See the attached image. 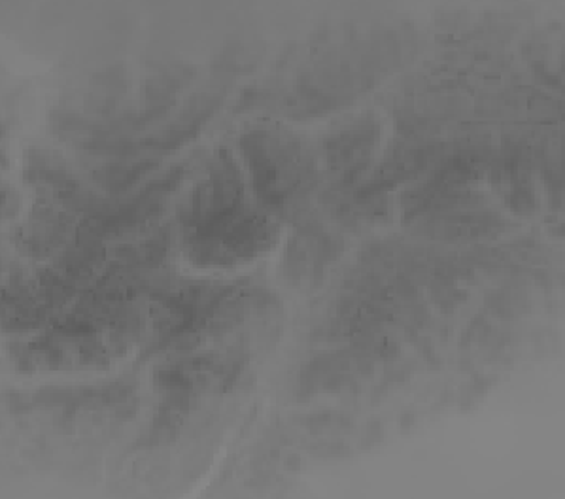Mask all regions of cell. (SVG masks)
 Here are the masks:
<instances>
[{"label":"cell","instance_id":"cell-1","mask_svg":"<svg viewBox=\"0 0 565 499\" xmlns=\"http://www.w3.org/2000/svg\"><path fill=\"white\" fill-rule=\"evenodd\" d=\"M259 203L280 217L301 216L318 184V163L309 146L282 127H256L238 142Z\"/></svg>","mask_w":565,"mask_h":499},{"label":"cell","instance_id":"cell-2","mask_svg":"<svg viewBox=\"0 0 565 499\" xmlns=\"http://www.w3.org/2000/svg\"><path fill=\"white\" fill-rule=\"evenodd\" d=\"M278 233L273 217L246 206L222 224L184 235V250L199 267H237L273 248Z\"/></svg>","mask_w":565,"mask_h":499},{"label":"cell","instance_id":"cell-3","mask_svg":"<svg viewBox=\"0 0 565 499\" xmlns=\"http://www.w3.org/2000/svg\"><path fill=\"white\" fill-rule=\"evenodd\" d=\"M244 182L230 150H217L206 163V178L191 191L178 220L184 235L209 230L244 211Z\"/></svg>","mask_w":565,"mask_h":499},{"label":"cell","instance_id":"cell-4","mask_svg":"<svg viewBox=\"0 0 565 499\" xmlns=\"http://www.w3.org/2000/svg\"><path fill=\"white\" fill-rule=\"evenodd\" d=\"M381 135V124L373 116L352 119L329 132L323 142V158L333 177V190H349L358 178H362L373 163Z\"/></svg>","mask_w":565,"mask_h":499},{"label":"cell","instance_id":"cell-5","mask_svg":"<svg viewBox=\"0 0 565 499\" xmlns=\"http://www.w3.org/2000/svg\"><path fill=\"white\" fill-rule=\"evenodd\" d=\"M341 238L322 230V225L305 224L289 238L282 270L286 283L297 289L320 288L329 265L341 256Z\"/></svg>","mask_w":565,"mask_h":499},{"label":"cell","instance_id":"cell-6","mask_svg":"<svg viewBox=\"0 0 565 499\" xmlns=\"http://www.w3.org/2000/svg\"><path fill=\"white\" fill-rule=\"evenodd\" d=\"M74 217L76 214L65 209L60 201L44 195L34 204L25 224L13 233V244L21 254L33 259H44L55 252L60 254V250L78 230Z\"/></svg>","mask_w":565,"mask_h":499},{"label":"cell","instance_id":"cell-7","mask_svg":"<svg viewBox=\"0 0 565 499\" xmlns=\"http://www.w3.org/2000/svg\"><path fill=\"white\" fill-rule=\"evenodd\" d=\"M135 386L131 382L116 381L110 384L89 387H44L29 395L31 405L42 408H63L65 413H76L82 408L119 407L131 401Z\"/></svg>","mask_w":565,"mask_h":499},{"label":"cell","instance_id":"cell-8","mask_svg":"<svg viewBox=\"0 0 565 499\" xmlns=\"http://www.w3.org/2000/svg\"><path fill=\"white\" fill-rule=\"evenodd\" d=\"M439 146L424 145V142H399L390 151L381 167L373 172L369 182L358 188L360 195H373V193H386L394 190L395 185L403 184L407 180L418 177L426 171L427 164L434 163Z\"/></svg>","mask_w":565,"mask_h":499},{"label":"cell","instance_id":"cell-9","mask_svg":"<svg viewBox=\"0 0 565 499\" xmlns=\"http://www.w3.org/2000/svg\"><path fill=\"white\" fill-rule=\"evenodd\" d=\"M220 99H222V95H216V93H201L184 106V110L178 114V118L172 124L167 125L158 135L146 138L142 142H137V151L177 150L178 146H182L190 138L195 137V132L203 127L204 121L211 118L212 113L216 110Z\"/></svg>","mask_w":565,"mask_h":499},{"label":"cell","instance_id":"cell-10","mask_svg":"<svg viewBox=\"0 0 565 499\" xmlns=\"http://www.w3.org/2000/svg\"><path fill=\"white\" fill-rule=\"evenodd\" d=\"M159 167L158 159L118 158L108 163L100 164L92 172L93 182L100 190L108 191L110 195H121L137 185L139 180L156 171Z\"/></svg>","mask_w":565,"mask_h":499},{"label":"cell","instance_id":"cell-11","mask_svg":"<svg viewBox=\"0 0 565 499\" xmlns=\"http://www.w3.org/2000/svg\"><path fill=\"white\" fill-rule=\"evenodd\" d=\"M305 424L315 432H329V429H342V427L352 426V422H347L344 416H333V414H316V416L312 414Z\"/></svg>","mask_w":565,"mask_h":499},{"label":"cell","instance_id":"cell-12","mask_svg":"<svg viewBox=\"0 0 565 499\" xmlns=\"http://www.w3.org/2000/svg\"><path fill=\"white\" fill-rule=\"evenodd\" d=\"M21 206V198L18 191L13 188H8L7 184H2V217H13L18 214Z\"/></svg>","mask_w":565,"mask_h":499}]
</instances>
